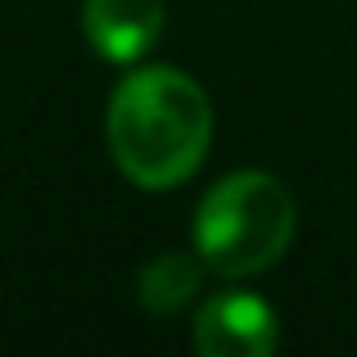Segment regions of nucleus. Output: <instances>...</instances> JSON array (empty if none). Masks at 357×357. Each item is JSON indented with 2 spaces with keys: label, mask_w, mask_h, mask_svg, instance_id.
Instances as JSON below:
<instances>
[{
  "label": "nucleus",
  "mask_w": 357,
  "mask_h": 357,
  "mask_svg": "<svg viewBox=\"0 0 357 357\" xmlns=\"http://www.w3.org/2000/svg\"><path fill=\"white\" fill-rule=\"evenodd\" d=\"M109 158L140 190H172L199 172L213 140V105L181 68H131L105 114Z\"/></svg>",
  "instance_id": "obj_1"
},
{
  "label": "nucleus",
  "mask_w": 357,
  "mask_h": 357,
  "mask_svg": "<svg viewBox=\"0 0 357 357\" xmlns=\"http://www.w3.org/2000/svg\"><path fill=\"white\" fill-rule=\"evenodd\" d=\"M294 195L271 172H258V167L227 172L199 199L195 253L222 280L258 276L285 258L289 240H294Z\"/></svg>",
  "instance_id": "obj_2"
},
{
  "label": "nucleus",
  "mask_w": 357,
  "mask_h": 357,
  "mask_svg": "<svg viewBox=\"0 0 357 357\" xmlns=\"http://www.w3.org/2000/svg\"><path fill=\"white\" fill-rule=\"evenodd\" d=\"M276 344V312L258 294H218L195 317V349L204 357H267Z\"/></svg>",
  "instance_id": "obj_3"
},
{
  "label": "nucleus",
  "mask_w": 357,
  "mask_h": 357,
  "mask_svg": "<svg viewBox=\"0 0 357 357\" xmlns=\"http://www.w3.org/2000/svg\"><path fill=\"white\" fill-rule=\"evenodd\" d=\"M167 23L163 0H82V32L105 63H140Z\"/></svg>",
  "instance_id": "obj_4"
},
{
  "label": "nucleus",
  "mask_w": 357,
  "mask_h": 357,
  "mask_svg": "<svg viewBox=\"0 0 357 357\" xmlns=\"http://www.w3.org/2000/svg\"><path fill=\"white\" fill-rule=\"evenodd\" d=\"M140 303L149 312L167 317L176 307H185L204 285V258L199 253H181V249H163L158 258H149L140 267Z\"/></svg>",
  "instance_id": "obj_5"
}]
</instances>
